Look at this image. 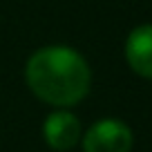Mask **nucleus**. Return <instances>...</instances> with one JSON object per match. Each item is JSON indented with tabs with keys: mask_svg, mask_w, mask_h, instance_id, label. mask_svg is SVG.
Listing matches in <instances>:
<instances>
[{
	"mask_svg": "<svg viewBox=\"0 0 152 152\" xmlns=\"http://www.w3.org/2000/svg\"><path fill=\"white\" fill-rule=\"evenodd\" d=\"M25 81L40 101L56 107H72L90 92V65L72 47L49 45L29 56Z\"/></svg>",
	"mask_w": 152,
	"mask_h": 152,
	"instance_id": "nucleus-1",
	"label": "nucleus"
},
{
	"mask_svg": "<svg viewBox=\"0 0 152 152\" xmlns=\"http://www.w3.org/2000/svg\"><path fill=\"white\" fill-rule=\"evenodd\" d=\"M132 130L119 119H101L83 137L85 152H130L132 150Z\"/></svg>",
	"mask_w": 152,
	"mask_h": 152,
	"instance_id": "nucleus-2",
	"label": "nucleus"
},
{
	"mask_svg": "<svg viewBox=\"0 0 152 152\" xmlns=\"http://www.w3.org/2000/svg\"><path fill=\"white\" fill-rule=\"evenodd\" d=\"M81 134H83V128H81L78 116L67 112V110L52 112L43 123V139L56 152L72 150L76 143L81 141Z\"/></svg>",
	"mask_w": 152,
	"mask_h": 152,
	"instance_id": "nucleus-3",
	"label": "nucleus"
},
{
	"mask_svg": "<svg viewBox=\"0 0 152 152\" xmlns=\"http://www.w3.org/2000/svg\"><path fill=\"white\" fill-rule=\"evenodd\" d=\"M128 65L143 78H152V25H139L125 40Z\"/></svg>",
	"mask_w": 152,
	"mask_h": 152,
	"instance_id": "nucleus-4",
	"label": "nucleus"
}]
</instances>
